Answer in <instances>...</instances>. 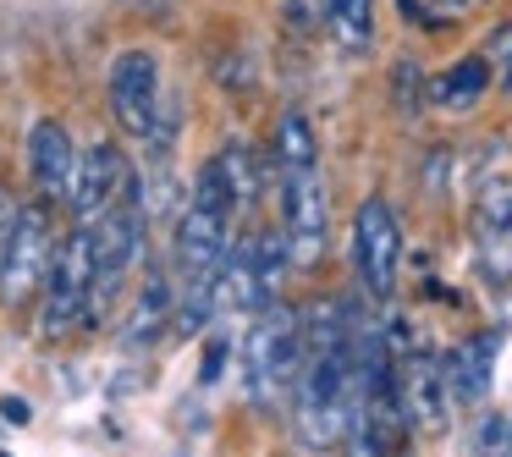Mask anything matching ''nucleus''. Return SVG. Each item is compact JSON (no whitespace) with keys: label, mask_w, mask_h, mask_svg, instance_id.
<instances>
[{"label":"nucleus","mask_w":512,"mask_h":457,"mask_svg":"<svg viewBox=\"0 0 512 457\" xmlns=\"http://www.w3.org/2000/svg\"><path fill=\"white\" fill-rule=\"evenodd\" d=\"M105 94H111V116L127 127V138L144 144L155 133V116H160V61L149 50H122L105 72Z\"/></svg>","instance_id":"7"},{"label":"nucleus","mask_w":512,"mask_h":457,"mask_svg":"<svg viewBox=\"0 0 512 457\" xmlns=\"http://www.w3.org/2000/svg\"><path fill=\"white\" fill-rule=\"evenodd\" d=\"M144 232H149V204H144L138 177H133L122 199H116L105 215H94V221H89V243H94V303L111 298V292L127 281V270H138V259H144Z\"/></svg>","instance_id":"2"},{"label":"nucleus","mask_w":512,"mask_h":457,"mask_svg":"<svg viewBox=\"0 0 512 457\" xmlns=\"http://www.w3.org/2000/svg\"><path fill=\"white\" fill-rule=\"evenodd\" d=\"M501 336H474V342H463L452 358H446V391H452V402H479L490 391V358H496Z\"/></svg>","instance_id":"11"},{"label":"nucleus","mask_w":512,"mask_h":457,"mask_svg":"<svg viewBox=\"0 0 512 457\" xmlns=\"http://www.w3.org/2000/svg\"><path fill=\"white\" fill-rule=\"evenodd\" d=\"M490 89V61L485 56H463L446 78H435V105H446V111H474L479 94Z\"/></svg>","instance_id":"13"},{"label":"nucleus","mask_w":512,"mask_h":457,"mask_svg":"<svg viewBox=\"0 0 512 457\" xmlns=\"http://www.w3.org/2000/svg\"><path fill=\"white\" fill-rule=\"evenodd\" d=\"M72 166H78V149H72V133L56 116L28 127V177H34V188L45 193V199H67Z\"/></svg>","instance_id":"9"},{"label":"nucleus","mask_w":512,"mask_h":457,"mask_svg":"<svg viewBox=\"0 0 512 457\" xmlns=\"http://www.w3.org/2000/svg\"><path fill=\"white\" fill-rule=\"evenodd\" d=\"M353 259H358V281L369 287V298H391L397 265H402V221L380 193L364 199L353 215Z\"/></svg>","instance_id":"6"},{"label":"nucleus","mask_w":512,"mask_h":457,"mask_svg":"<svg viewBox=\"0 0 512 457\" xmlns=\"http://www.w3.org/2000/svg\"><path fill=\"white\" fill-rule=\"evenodd\" d=\"M281 237H287L292 265H314L331 237V204H325L320 166L281 171Z\"/></svg>","instance_id":"3"},{"label":"nucleus","mask_w":512,"mask_h":457,"mask_svg":"<svg viewBox=\"0 0 512 457\" xmlns=\"http://www.w3.org/2000/svg\"><path fill=\"white\" fill-rule=\"evenodd\" d=\"M325 23L347 50H364L375 34V0H325Z\"/></svg>","instance_id":"14"},{"label":"nucleus","mask_w":512,"mask_h":457,"mask_svg":"<svg viewBox=\"0 0 512 457\" xmlns=\"http://www.w3.org/2000/svg\"><path fill=\"white\" fill-rule=\"evenodd\" d=\"M413 89H419V67H413V61H402L397 67V100H402V111H419V100H413Z\"/></svg>","instance_id":"17"},{"label":"nucleus","mask_w":512,"mask_h":457,"mask_svg":"<svg viewBox=\"0 0 512 457\" xmlns=\"http://www.w3.org/2000/svg\"><path fill=\"white\" fill-rule=\"evenodd\" d=\"M446 402H452V391H446V369H435L430 358H413V364L402 369V408H408L419 424H441Z\"/></svg>","instance_id":"12"},{"label":"nucleus","mask_w":512,"mask_h":457,"mask_svg":"<svg viewBox=\"0 0 512 457\" xmlns=\"http://www.w3.org/2000/svg\"><path fill=\"white\" fill-rule=\"evenodd\" d=\"M6 419H12V424H28V402L6 397Z\"/></svg>","instance_id":"22"},{"label":"nucleus","mask_w":512,"mask_h":457,"mask_svg":"<svg viewBox=\"0 0 512 457\" xmlns=\"http://www.w3.org/2000/svg\"><path fill=\"white\" fill-rule=\"evenodd\" d=\"M298 166H320V155H314V127L303 122V111H287L276 127V171Z\"/></svg>","instance_id":"15"},{"label":"nucleus","mask_w":512,"mask_h":457,"mask_svg":"<svg viewBox=\"0 0 512 457\" xmlns=\"http://www.w3.org/2000/svg\"><path fill=\"white\" fill-rule=\"evenodd\" d=\"M45 309H39V320H45V336H67L78 331V325H89L94 314H100V303H94V243H89V221L78 226V232L56 237V254H50V270H45Z\"/></svg>","instance_id":"1"},{"label":"nucleus","mask_w":512,"mask_h":457,"mask_svg":"<svg viewBox=\"0 0 512 457\" xmlns=\"http://www.w3.org/2000/svg\"><path fill=\"white\" fill-rule=\"evenodd\" d=\"M171 314H177V287L166 281V270H149V276H144V292H138L133 314H127L122 342H127V347L160 342V336H166V325H171Z\"/></svg>","instance_id":"10"},{"label":"nucleus","mask_w":512,"mask_h":457,"mask_svg":"<svg viewBox=\"0 0 512 457\" xmlns=\"http://www.w3.org/2000/svg\"><path fill=\"white\" fill-rule=\"evenodd\" d=\"M298 364H303V325L287 309L265 303L254 336H248V391L254 397H276L281 386L298 380Z\"/></svg>","instance_id":"5"},{"label":"nucleus","mask_w":512,"mask_h":457,"mask_svg":"<svg viewBox=\"0 0 512 457\" xmlns=\"http://www.w3.org/2000/svg\"><path fill=\"white\" fill-rule=\"evenodd\" d=\"M12 204H6V193H0V254H6V237H12Z\"/></svg>","instance_id":"21"},{"label":"nucleus","mask_w":512,"mask_h":457,"mask_svg":"<svg viewBox=\"0 0 512 457\" xmlns=\"http://www.w3.org/2000/svg\"><path fill=\"white\" fill-rule=\"evenodd\" d=\"M221 364H226V342H215L210 358H204V386H215V380H221Z\"/></svg>","instance_id":"19"},{"label":"nucleus","mask_w":512,"mask_h":457,"mask_svg":"<svg viewBox=\"0 0 512 457\" xmlns=\"http://www.w3.org/2000/svg\"><path fill=\"white\" fill-rule=\"evenodd\" d=\"M490 56L501 61V89H512V28H501V39H496V50Z\"/></svg>","instance_id":"18"},{"label":"nucleus","mask_w":512,"mask_h":457,"mask_svg":"<svg viewBox=\"0 0 512 457\" xmlns=\"http://www.w3.org/2000/svg\"><path fill=\"white\" fill-rule=\"evenodd\" d=\"M138 171L127 166V155L116 144H89L78 155V166H72V182H67V204L78 221H94V215H105L116 199L127 193V182H133Z\"/></svg>","instance_id":"8"},{"label":"nucleus","mask_w":512,"mask_h":457,"mask_svg":"<svg viewBox=\"0 0 512 457\" xmlns=\"http://www.w3.org/2000/svg\"><path fill=\"white\" fill-rule=\"evenodd\" d=\"M479 446H507V419H490L485 430H479Z\"/></svg>","instance_id":"20"},{"label":"nucleus","mask_w":512,"mask_h":457,"mask_svg":"<svg viewBox=\"0 0 512 457\" xmlns=\"http://www.w3.org/2000/svg\"><path fill=\"white\" fill-rule=\"evenodd\" d=\"M50 254H56V237H50V210L45 204H28L12 215V237H6V254H0V298L23 309L39 287H45Z\"/></svg>","instance_id":"4"},{"label":"nucleus","mask_w":512,"mask_h":457,"mask_svg":"<svg viewBox=\"0 0 512 457\" xmlns=\"http://www.w3.org/2000/svg\"><path fill=\"white\" fill-rule=\"evenodd\" d=\"M479 221H485V232L512 237V182L485 188V199H479Z\"/></svg>","instance_id":"16"}]
</instances>
